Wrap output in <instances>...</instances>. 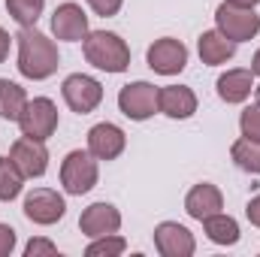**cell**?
<instances>
[{"mask_svg": "<svg viewBox=\"0 0 260 257\" xmlns=\"http://www.w3.org/2000/svg\"><path fill=\"white\" fill-rule=\"evenodd\" d=\"M15 49H18V64L15 67L30 82H43V79L55 76L61 67V55H58L55 40L37 27H21L15 34Z\"/></svg>", "mask_w": 260, "mask_h": 257, "instance_id": "obj_1", "label": "cell"}, {"mask_svg": "<svg viewBox=\"0 0 260 257\" xmlns=\"http://www.w3.org/2000/svg\"><path fill=\"white\" fill-rule=\"evenodd\" d=\"M82 52H85V61L94 70H103L112 76L124 73L130 67V46L115 30H91L82 40Z\"/></svg>", "mask_w": 260, "mask_h": 257, "instance_id": "obj_2", "label": "cell"}, {"mask_svg": "<svg viewBox=\"0 0 260 257\" xmlns=\"http://www.w3.org/2000/svg\"><path fill=\"white\" fill-rule=\"evenodd\" d=\"M61 188L70 197H82V194L94 191L100 182V160L88 151V148H73L67 151L61 160Z\"/></svg>", "mask_w": 260, "mask_h": 257, "instance_id": "obj_3", "label": "cell"}, {"mask_svg": "<svg viewBox=\"0 0 260 257\" xmlns=\"http://www.w3.org/2000/svg\"><path fill=\"white\" fill-rule=\"evenodd\" d=\"M15 124L21 130V136L46 142V139L55 136V130L61 124V115H58V106H55L52 97H34V100H27V106L21 109Z\"/></svg>", "mask_w": 260, "mask_h": 257, "instance_id": "obj_4", "label": "cell"}, {"mask_svg": "<svg viewBox=\"0 0 260 257\" xmlns=\"http://www.w3.org/2000/svg\"><path fill=\"white\" fill-rule=\"evenodd\" d=\"M215 27L233 43H248L260 34V15L251 6H236L224 0L215 9Z\"/></svg>", "mask_w": 260, "mask_h": 257, "instance_id": "obj_5", "label": "cell"}, {"mask_svg": "<svg viewBox=\"0 0 260 257\" xmlns=\"http://www.w3.org/2000/svg\"><path fill=\"white\" fill-rule=\"evenodd\" d=\"M61 94L76 115H88L103 103V85L88 73H70L61 85Z\"/></svg>", "mask_w": 260, "mask_h": 257, "instance_id": "obj_6", "label": "cell"}, {"mask_svg": "<svg viewBox=\"0 0 260 257\" xmlns=\"http://www.w3.org/2000/svg\"><path fill=\"white\" fill-rule=\"evenodd\" d=\"M118 109L130 121H148L151 115H157V88L151 82H127L118 91Z\"/></svg>", "mask_w": 260, "mask_h": 257, "instance_id": "obj_7", "label": "cell"}, {"mask_svg": "<svg viewBox=\"0 0 260 257\" xmlns=\"http://www.w3.org/2000/svg\"><path fill=\"white\" fill-rule=\"evenodd\" d=\"M21 209H24V218L30 224L52 227V224H58L67 215V200H64V194H58L55 188H34L24 197Z\"/></svg>", "mask_w": 260, "mask_h": 257, "instance_id": "obj_8", "label": "cell"}, {"mask_svg": "<svg viewBox=\"0 0 260 257\" xmlns=\"http://www.w3.org/2000/svg\"><path fill=\"white\" fill-rule=\"evenodd\" d=\"M145 61L157 76H179L188 67V46L176 37H160L148 46Z\"/></svg>", "mask_w": 260, "mask_h": 257, "instance_id": "obj_9", "label": "cell"}, {"mask_svg": "<svg viewBox=\"0 0 260 257\" xmlns=\"http://www.w3.org/2000/svg\"><path fill=\"white\" fill-rule=\"evenodd\" d=\"M88 34H91L88 12L79 3L67 0V3H61L52 12V37L55 40H61V43H82Z\"/></svg>", "mask_w": 260, "mask_h": 257, "instance_id": "obj_10", "label": "cell"}, {"mask_svg": "<svg viewBox=\"0 0 260 257\" xmlns=\"http://www.w3.org/2000/svg\"><path fill=\"white\" fill-rule=\"evenodd\" d=\"M9 157L15 160V167L24 173V179H43L49 170V148L43 139H30V136H18L9 148Z\"/></svg>", "mask_w": 260, "mask_h": 257, "instance_id": "obj_11", "label": "cell"}, {"mask_svg": "<svg viewBox=\"0 0 260 257\" xmlns=\"http://www.w3.org/2000/svg\"><path fill=\"white\" fill-rule=\"evenodd\" d=\"M154 248L160 257H191L197 251V239L185 224L160 221L154 227Z\"/></svg>", "mask_w": 260, "mask_h": 257, "instance_id": "obj_12", "label": "cell"}, {"mask_svg": "<svg viewBox=\"0 0 260 257\" xmlns=\"http://www.w3.org/2000/svg\"><path fill=\"white\" fill-rule=\"evenodd\" d=\"M127 148V133L112 124V121H100L88 130V151L97 157V160H115L121 157Z\"/></svg>", "mask_w": 260, "mask_h": 257, "instance_id": "obj_13", "label": "cell"}, {"mask_svg": "<svg viewBox=\"0 0 260 257\" xmlns=\"http://www.w3.org/2000/svg\"><path fill=\"white\" fill-rule=\"evenodd\" d=\"M79 230L88 239H97V236H106V233H118L121 230V212L112 203H106V200L91 203L79 215Z\"/></svg>", "mask_w": 260, "mask_h": 257, "instance_id": "obj_14", "label": "cell"}, {"mask_svg": "<svg viewBox=\"0 0 260 257\" xmlns=\"http://www.w3.org/2000/svg\"><path fill=\"white\" fill-rule=\"evenodd\" d=\"M157 109L160 115L173 118V121H188L197 112V94L188 85H167L157 88Z\"/></svg>", "mask_w": 260, "mask_h": 257, "instance_id": "obj_15", "label": "cell"}, {"mask_svg": "<svg viewBox=\"0 0 260 257\" xmlns=\"http://www.w3.org/2000/svg\"><path fill=\"white\" fill-rule=\"evenodd\" d=\"M215 91H218V97H221L224 103H230V106L245 103V100L251 97V91H254V73H251V67H248V70L236 67V70L221 73L218 82H215Z\"/></svg>", "mask_w": 260, "mask_h": 257, "instance_id": "obj_16", "label": "cell"}, {"mask_svg": "<svg viewBox=\"0 0 260 257\" xmlns=\"http://www.w3.org/2000/svg\"><path fill=\"white\" fill-rule=\"evenodd\" d=\"M236 46H239V43L227 40L218 27L203 30V34L197 37V55H200V61L206 67H221V64H227V61H233Z\"/></svg>", "mask_w": 260, "mask_h": 257, "instance_id": "obj_17", "label": "cell"}, {"mask_svg": "<svg viewBox=\"0 0 260 257\" xmlns=\"http://www.w3.org/2000/svg\"><path fill=\"white\" fill-rule=\"evenodd\" d=\"M185 212L194 218V221H203V218H209V215H215V212H224V194L218 185H212V182H200L194 185L188 197H185Z\"/></svg>", "mask_w": 260, "mask_h": 257, "instance_id": "obj_18", "label": "cell"}, {"mask_svg": "<svg viewBox=\"0 0 260 257\" xmlns=\"http://www.w3.org/2000/svg\"><path fill=\"white\" fill-rule=\"evenodd\" d=\"M200 224H203L206 239H209V242H215V245H224V248H227V245H236V242L242 239L239 221H236L233 215H227V212H215V215L203 218Z\"/></svg>", "mask_w": 260, "mask_h": 257, "instance_id": "obj_19", "label": "cell"}, {"mask_svg": "<svg viewBox=\"0 0 260 257\" xmlns=\"http://www.w3.org/2000/svg\"><path fill=\"white\" fill-rule=\"evenodd\" d=\"M24 106H27V91L12 79H0V118L18 121Z\"/></svg>", "mask_w": 260, "mask_h": 257, "instance_id": "obj_20", "label": "cell"}, {"mask_svg": "<svg viewBox=\"0 0 260 257\" xmlns=\"http://www.w3.org/2000/svg\"><path fill=\"white\" fill-rule=\"evenodd\" d=\"M230 160H233L242 173L260 176V142L257 139H245V136H239V139L230 145Z\"/></svg>", "mask_w": 260, "mask_h": 257, "instance_id": "obj_21", "label": "cell"}, {"mask_svg": "<svg viewBox=\"0 0 260 257\" xmlns=\"http://www.w3.org/2000/svg\"><path fill=\"white\" fill-rule=\"evenodd\" d=\"M24 191V173L15 167L12 157H0V203H12Z\"/></svg>", "mask_w": 260, "mask_h": 257, "instance_id": "obj_22", "label": "cell"}, {"mask_svg": "<svg viewBox=\"0 0 260 257\" xmlns=\"http://www.w3.org/2000/svg\"><path fill=\"white\" fill-rule=\"evenodd\" d=\"M43 9H46V0H6V12L18 27H37Z\"/></svg>", "mask_w": 260, "mask_h": 257, "instance_id": "obj_23", "label": "cell"}, {"mask_svg": "<svg viewBox=\"0 0 260 257\" xmlns=\"http://www.w3.org/2000/svg\"><path fill=\"white\" fill-rule=\"evenodd\" d=\"M127 251V239L118 236V233H106V236H97L88 242L85 254L88 257H121Z\"/></svg>", "mask_w": 260, "mask_h": 257, "instance_id": "obj_24", "label": "cell"}, {"mask_svg": "<svg viewBox=\"0 0 260 257\" xmlns=\"http://www.w3.org/2000/svg\"><path fill=\"white\" fill-rule=\"evenodd\" d=\"M239 130H242L245 139H257L260 142V100H254L251 106L242 109V115H239Z\"/></svg>", "mask_w": 260, "mask_h": 257, "instance_id": "obj_25", "label": "cell"}, {"mask_svg": "<svg viewBox=\"0 0 260 257\" xmlns=\"http://www.w3.org/2000/svg\"><path fill=\"white\" fill-rule=\"evenodd\" d=\"M55 254H58V245L43 239V236H37L24 245V257H55Z\"/></svg>", "mask_w": 260, "mask_h": 257, "instance_id": "obj_26", "label": "cell"}, {"mask_svg": "<svg viewBox=\"0 0 260 257\" xmlns=\"http://www.w3.org/2000/svg\"><path fill=\"white\" fill-rule=\"evenodd\" d=\"M88 6L94 9V15H103V18H112L121 12L124 0H88Z\"/></svg>", "mask_w": 260, "mask_h": 257, "instance_id": "obj_27", "label": "cell"}, {"mask_svg": "<svg viewBox=\"0 0 260 257\" xmlns=\"http://www.w3.org/2000/svg\"><path fill=\"white\" fill-rule=\"evenodd\" d=\"M15 245H18L15 230H12L9 224H0V257H9L15 251Z\"/></svg>", "mask_w": 260, "mask_h": 257, "instance_id": "obj_28", "label": "cell"}, {"mask_svg": "<svg viewBox=\"0 0 260 257\" xmlns=\"http://www.w3.org/2000/svg\"><path fill=\"white\" fill-rule=\"evenodd\" d=\"M245 218L251 221V227H257L260 230V194H254V197L248 200V206H245Z\"/></svg>", "mask_w": 260, "mask_h": 257, "instance_id": "obj_29", "label": "cell"}, {"mask_svg": "<svg viewBox=\"0 0 260 257\" xmlns=\"http://www.w3.org/2000/svg\"><path fill=\"white\" fill-rule=\"evenodd\" d=\"M12 40H15V37H9V30H3V27H0V64H3L6 58H9V49H12Z\"/></svg>", "mask_w": 260, "mask_h": 257, "instance_id": "obj_30", "label": "cell"}, {"mask_svg": "<svg viewBox=\"0 0 260 257\" xmlns=\"http://www.w3.org/2000/svg\"><path fill=\"white\" fill-rule=\"evenodd\" d=\"M251 73H254V76H260V49L254 52V58H251Z\"/></svg>", "mask_w": 260, "mask_h": 257, "instance_id": "obj_31", "label": "cell"}, {"mask_svg": "<svg viewBox=\"0 0 260 257\" xmlns=\"http://www.w3.org/2000/svg\"><path fill=\"white\" fill-rule=\"evenodd\" d=\"M227 3H236V6H251V9H254L260 0H227Z\"/></svg>", "mask_w": 260, "mask_h": 257, "instance_id": "obj_32", "label": "cell"}]
</instances>
